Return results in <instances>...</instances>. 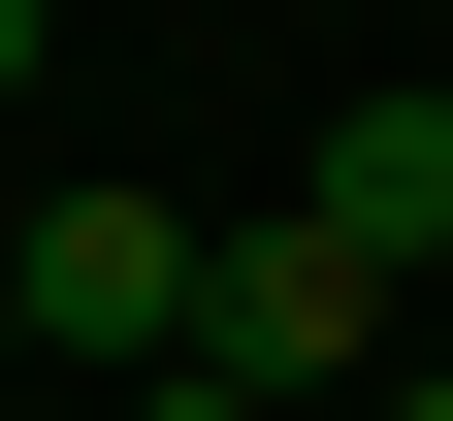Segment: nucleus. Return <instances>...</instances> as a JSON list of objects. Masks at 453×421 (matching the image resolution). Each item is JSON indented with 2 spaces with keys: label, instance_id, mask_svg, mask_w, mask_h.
I'll list each match as a JSON object with an SVG mask.
<instances>
[{
  "label": "nucleus",
  "instance_id": "1",
  "mask_svg": "<svg viewBox=\"0 0 453 421\" xmlns=\"http://www.w3.org/2000/svg\"><path fill=\"white\" fill-rule=\"evenodd\" d=\"M0 324L33 356H195V195H33L0 227Z\"/></svg>",
  "mask_w": 453,
  "mask_h": 421
},
{
  "label": "nucleus",
  "instance_id": "3",
  "mask_svg": "<svg viewBox=\"0 0 453 421\" xmlns=\"http://www.w3.org/2000/svg\"><path fill=\"white\" fill-rule=\"evenodd\" d=\"M292 227H324V260H453V97H324V162H292Z\"/></svg>",
  "mask_w": 453,
  "mask_h": 421
},
{
  "label": "nucleus",
  "instance_id": "2",
  "mask_svg": "<svg viewBox=\"0 0 453 421\" xmlns=\"http://www.w3.org/2000/svg\"><path fill=\"white\" fill-rule=\"evenodd\" d=\"M357 324H388V292L324 260V227H195V356H226L259 421H292V389H357Z\"/></svg>",
  "mask_w": 453,
  "mask_h": 421
},
{
  "label": "nucleus",
  "instance_id": "6",
  "mask_svg": "<svg viewBox=\"0 0 453 421\" xmlns=\"http://www.w3.org/2000/svg\"><path fill=\"white\" fill-rule=\"evenodd\" d=\"M0 356H33V324H0Z\"/></svg>",
  "mask_w": 453,
  "mask_h": 421
},
{
  "label": "nucleus",
  "instance_id": "4",
  "mask_svg": "<svg viewBox=\"0 0 453 421\" xmlns=\"http://www.w3.org/2000/svg\"><path fill=\"white\" fill-rule=\"evenodd\" d=\"M130 421H259V389H226V356H130Z\"/></svg>",
  "mask_w": 453,
  "mask_h": 421
},
{
  "label": "nucleus",
  "instance_id": "5",
  "mask_svg": "<svg viewBox=\"0 0 453 421\" xmlns=\"http://www.w3.org/2000/svg\"><path fill=\"white\" fill-rule=\"evenodd\" d=\"M388 421H453V356H421V389H388Z\"/></svg>",
  "mask_w": 453,
  "mask_h": 421
}]
</instances>
